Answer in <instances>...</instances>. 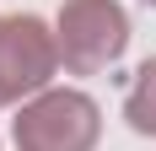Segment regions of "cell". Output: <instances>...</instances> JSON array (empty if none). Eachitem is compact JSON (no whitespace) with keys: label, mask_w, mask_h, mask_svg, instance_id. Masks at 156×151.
Instances as JSON below:
<instances>
[{"label":"cell","mask_w":156,"mask_h":151,"mask_svg":"<svg viewBox=\"0 0 156 151\" xmlns=\"http://www.w3.org/2000/svg\"><path fill=\"white\" fill-rule=\"evenodd\" d=\"M54 38L70 76H97L129 49V16L119 0H65Z\"/></svg>","instance_id":"6da1fadb"},{"label":"cell","mask_w":156,"mask_h":151,"mask_svg":"<svg viewBox=\"0 0 156 151\" xmlns=\"http://www.w3.org/2000/svg\"><path fill=\"white\" fill-rule=\"evenodd\" d=\"M102 113L86 92L76 87H48L16 113V151H92Z\"/></svg>","instance_id":"7a4b0ae2"},{"label":"cell","mask_w":156,"mask_h":151,"mask_svg":"<svg viewBox=\"0 0 156 151\" xmlns=\"http://www.w3.org/2000/svg\"><path fill=\"white\" fill-rule=\"evenodd\" d=\"M54 70H59V38L27 11L0 16V108L48 92Z\"/></svg>","instance_id":"3957f363"},{"label":"cell","mask_w":156,"mask_h":151,"mask_svg":"<svg viewBox=\"0 0 156 151\" xmlns=\"http://www.w3.org/2000/svg\"><path fill=\"white\" fill-rule=\"evenodd\" d=\"M124 119L135 135H156V54L135 70V87L124 97Z\"/></svg>","instance_id":"277c9868"},{"label":"cell","mask_w":156,"mask_h":151,"mask_svg":"<svg viewBox=\"0 0 156 151\" xmlns=\"http://www.w3.org/2000/svg\"><path fill=\"white\" fill-rule=\"evenodd\" d=\"M145 6H156V0H145Z\"/></svg>","instance_id":"5b68a950"}]
</instances>
